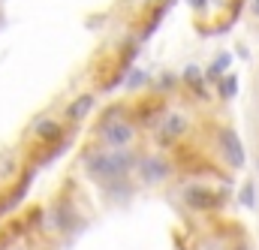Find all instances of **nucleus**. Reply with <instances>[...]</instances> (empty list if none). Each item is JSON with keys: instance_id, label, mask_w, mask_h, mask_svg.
Masks as SVG:
<instances>
[{"instance_id": "1", "label": "nucleus", "mask_w": 259, "mask_h": 250, "mask_svg": "<svg viewBox=\"0 0 259 250\" xmlns=\"http://www.w3.org/2000/svg\"><path fill=\"white\" fill-rule=\"evenodd\" d=\"M136 166V157L127 154L124 148H112V151H94L84 157V169L91 178H100V181H115V178H124L130 169Z\"/></svg>"}, {"instance_id": "2", "label": "nucleus", "mask_w": 259, "mask_h": 250, "mask_svg": "<svg viewBox=\"0 0 259 250\" xmlns=\"http://www.w3.org/2000/svg\"><path fill=\"white\" fill-rule=\"evenodd\" d=\"M187 130H190V118H187L184 112H169V115L160 121V136H157V142H160V145H175V142H181V139L187 136Z\"/></svg>"}, {"instance_id": "3", "label": "nucleus", "mask_w": 259, "mask_h": 250, "mask_svg": "<svg viewBox=\"0 0 259 250\" xmlns=\"http://www.w3.org/2000/svg\"><path fill=\"white\" fill-rule=\"evenodd\" d=\"M217 145H220V151H223V157H226V163L232 169H241L244 166L247 157H244V148H241V139H238L235 130H229V127L217 130Z\"/></svg>"}, {"instance_id": "4", "label": "nucleus", "mask_w": 259, "mask_h": 250, "mask_svg": "<svg viewBox=\"0 0 259 250\" xmlns=\"http://www.w3.org/2000/svg\"><path fill=\"white\" fill-rule=\"evenodd\" d=\"M100 133H103V139H106L109 148H127L130 142L136 139V127L130 124V121H124V118H118L112 124H103Z\"/></svg>"}, {"instance_id": "5", "label": "nucleus", "mask_w": 259, "mask_h": 250, "mask_svg": "<svg viewBox=\"0 0 259 250\" xmlns=\"http://www.w3.org/2000/svg\"><path fill=\"white\" fill-rule=\"evenodd\" d=\"M139 175H142V181L145 184H160V181H166L169 175H172V166H169V160L166 157H142L139 160Z\"/></svg>"}, {"instance_id": "6", "label": "nucleus", "mask_w": 259, "mask_h": 250, "mask_svg": "<svg viewBox=\"0 0 259 250\" xmlns=\"http://www.w3.org/2000/svg\"><path fill=\"white\" fill-rule=\"evenodd\" d=\"M33 139L39 142V145H61V139H64V124L58 121V118H39L36 124H33Z\"/></svg>"}, {"instance_id": "7", "label": "nucleus", "mask_w": 259, "mask_h": 250, "mask_svg": "<svg viewBox=\"0 0 259 250\" xmlns=\"http://www.w3.org/2000/svg\"><path fill=\"white\" fill-rule=\"evenodd\" d=\"M184 202H187L193 211H214V208L220 205V196H214V190L193 184V187L184 190Z\"/></svg>"}, {"instance_id": "8", "label": "nucleus", "mask_w": 259, "mask_h": 250, "mask_svg": "<svg viewBox=\"0 0 259 250\" xmlns=\"http://www.w3.org/2000/svg\"><path fill=\"white\" fill-rule=\"evenodd\" d=\"M94 106H97V97H94V94H78V97L66 106L64 118L69 124H78V121H84V118L94 112Z\"/></svg>"}, {"instance_id": "9", "label": "nucleus", "mask_w": 259, "mask_h": 250, "mask_svg": "<svg viewBox=\"0 0 259 250\" xmlns=\"http://www.w3.org/2000/svg\"><path fill=\"white\" fill-rule=\"evenodd\" d=\"M18 172H21L18 154H3V157H0V187L15 184V181H18Z\"/></svg>"}, {"instance_id": "10", "label": "nucleus", "mask_w": 259, "mask_h": 250, "mask_svg": "<svg viewBox=\"0 0 259 250\" xmlns=\"http://www.w3.org/2000/svg\"><path fill=\"white\" fill-rule=\"evenodd\" d=\"M235 91H238V78H235V75H223V78H217V94H220L223 100L235 97Z\"/></svg>"}, {"instance_id": "11", "label": "nucleus", "mask_w": 259, "mask_h": 250, "mask_svg": "<svg viewBox=\"0 0 259 250\" xmlns=\"http://www.w3.org/2000/svg\"><path fill=\"white\" fill-rule=\"evenodd\" d=\"M226 66H229V55H217V61L208 66V78H214V81H217V78L226 72Z\"/></svg>"}, {"instance_id": "12", "label": "nucleus", "mask_w": 259, "mask_h": 250, "mask_svg": "<svg viewBox=\"0 0 259 250\" xmlns=\"http://www.w3.org/2000/svg\"><path fill=\"white\" fill-rule=\"evenodd\" d=\"M145 81H148V75H145V72H139V69H133V72H130L127 88H130V91H139V88H142Z\"/></svg>"}, {"instance_id": "13", "label": "nucleus", "mask_w": 259, "mask_h": 250, "mask_svg": "<svg viewBox=\"0 0 259 250\" xmlns=\"http://www.w3.org/2000/svg\"><path fill=\"white\" fill-rule=\"evenodd\" d=\"M241 199H244V205H253V184H247V187H244Z\"/></svg>"}, {"instance_id": "14", "label": "nucleus", "mask_w": 259, "mask_h": 250, "mask_svg": "<svg viewBox=\"0 0 259 250\" xmlns=\"http://www.w3.org/2000/svg\"><path fill=\"white\" fill-rule=\"evenodd\" d=\"M175 85V75H163V81H160V91H169Z\"/></svg>"}, {"instance_id": "15", "label": "nucleus", "mask_w": 259, "mask_h": 250, "mask_svg": "<svg viewBox=\"0 0 259 250\" xmlns=\"http://www.w3.org/2000/svg\"><path fill=\"white\" fill-rule=\"evenodd\" d=\"M187 3H190L193 9H205V3H208V0H187Z\"/></svg>"}, {"instance_id": "16", "label": "nucleus", "mask_w": 259, "mask_h": 250, "mask_svg": "<svg viewBox=\"0 0 259 250\" xmlns=\"http://www.w3.org/2000/svg\"><path fill=\"white\" fill-rule=\"evenodd\" d=\"M250 12L259 18V0H250Z\"/></svg>"}, {"instance_id": "17", "label": "nucleus", "mask_w": 259, "mask_h": 250, "mask_svg": "<svg viewBox=\"0 0 259 250\" xmlns=\"http://www.w3.org/2000/svg\"><path fill=\"white\" fill-rule=\"evenodd\" d=\"M157 3H160V6H169V3H172V0H157Z\"/></svg>"}, {"instance_id": "18", "label": "nucleus", "mask_w": 259, "mask_h": 250, "mask_svg": "<svg viewBox=\"0 0 259 250\" xmlns=\"http://www.w3.org/2000/svg\"><path fill=\"white\" fill-rule=\"evenodd\" d=\"M256 172H259V154H256Z\"/></svg>"}, {"instance_id": "19", "label": "nucleus", "mask_w": 259, "mask_h": 250, "mask_svg": "<svg viewBox=\"0 0 259 250\" xmlns=\"http://www.w3.org/2000/svg\"><path fill=\"white\" fill-rule=\"evenodd\" d=\"M235 250H244V247H235Z\"/></svg>"}]
</instances>
